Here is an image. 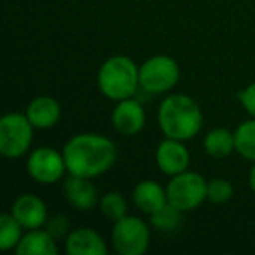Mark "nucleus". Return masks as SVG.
<instances>
[{
  "label": "nucleus",
  "instance_id": "f257e3e1",
  "mask_svg": "<svg viewBox=\"0 0 255 255\" xmlns=\"http://www.w3.org/2000/svg\"><path fill=\"white\" fill-rule=\"evenodd\" d=\"M67 171L75 177L96 178L105 175L117 161V147L98 133L74 135L63 147Z\"/></svg>",
  "mask_w": 255,
  "mask_h": 255
},
{
  "label": "nucleus",
  "instance_id": "f03ea898",
  "mask_svg": "<svg viewBox=\"0 0 255 255\" xmlns=\"http://www.w3.org/2000/svg\"><path fill=\"white\" fill-rule=\"evenodd\" d=\"M157 123L166 138L191 140L201 131L203 112L194 98L182 93L168 95L157 110Z\"/></svg>",
  "mask_w": 255,
  "mask_h": 255
},
{
  "label": "nucleus",
  "instance_id": "7ed1b4c3",
  "mask_svg": "<svg viewBox=\"0 0 255 255\" xmlns=\"http://www.w3.org/2000/svg\"><path fill=\"white\" fill-rule=\"evenodd\" d=\"M98 89L112 102L131 98L140 88V68L129 56L116 54L102 63L98 70Z\"/></svg>",
  "mask_w": 255,
  "mask_h": 255
},
{
  "label": "nucleus",
  "instance_id": "20e7f679",
  "mask_svg": "<svg viewBox=\"0 0 255 255\" xmlns=\"http://www.w3.org/2000/svg\"><path fill=\"white\" fill-rule=\"evenodd\" d=\"M33 124L21 112H9L0 119V152L7 159H18L28 152L33 140Z\"/></svg>",
  "mask_w": 255,
  "mask_h": 255
},
{
  "label": "nucleus",
  "instance_id": "39448f33",
  "mask_svg": "<svg viewBox=\"0 0 255 255\" xmlns=\"http://www.w3.org/2000/svg\"><path fill=\"white\" fill-rule=\"evenodd\" d=\"M180 81V67L171 56L156 54L140 65V88L150 95L170 93Z\"/></svg>",
  "mask_w": 255,
  "mask_h": 255
},
{
  "label": "nucleus",
  "instance_id": "423d86ee",
  "mask_svg": "<svg viewBox=\"0 0 255 255\" xmlns=\"http://www.w3.org/2000/svg\"><path fill=\"white\" fill-rule=\"evenodd\" d=\"M110 240L119 255H143L150 245V227L140 217L126 215L114 222Z\"/></svg>",
  "mask_w": 255,
  "mask_h": 255
},
{
  "label": "nucleus",
  "instance_id": "0eeeda50",
  "mask_svg": "<svg viewBox=\"0 0 255 255\" xmlns=\"http://www.w3.org/2000/svg\"><path fill=\"white\" fill-rule=\"evenodd\" d=\"M208 180L196 171H182L171 177L166 185L168 203L182 212H191L206 201Z\"/></svg>",
  "mask_w": 255,
  "mask_h": 255
},
{
  "label": "nucleus",
  "instance_id": "6e6552de",
  "mask_svg": "<svg viewBox=\"0 0 255 255\" xmlns=\"http://www.w3.org/2000/svg\"><path fill=\"white\" fill-rule=\"evenodd\" d=\"M26 171L30 178L39 184L49 185L61 180L67 171L63 150H56L53 147H39L28 156L26 161Z\"/></svg>",
  "mask_w": 255,
  "mask_h": 255
},
{
  "label": "nucleus",
  "instance_id": "1a4fd4ad",
  "mask_svg": "<svg viewBox=\"0 0 255 255\" xmlns=\"http://www.w3.org/2000/svg\"><path fill=\"white\" fill-rule=\"evenodd\" d=\"M112 126L124 136H135L145 126V109L136 98H126L117 102L112 110Z\"/></svg>",
  "mask_w": 255,
  "mask_h": 255
},
{
  "label": "nucleus",
  "instance_id": "9d476101",
  "mask_svg": "<svg viewBox=\"0 0 255 255\" xmlns=\"http://www.w3.org/2000/svg\"><path fill=\"white\" fill-rule=\"evenodd\" d=\"M189 163H191V154L184 142L164 136V140L156 149V164L161 173L175 177L182 171H187Z\"/></svg>",
  "mask_w": 255,
  "mask_h": 255
},
{
  "label": "nucleus",
  "instance_id": "9b49d317",
  "mask_svg": "<svg viewBox=\"0 0 255 255\" xmlns=\"http://www.w3.org/2000/svg\"><path fill=\"white\" fill-rule=\"evenodd\" d=\"M11 213L26 231L40 229L46 226L47 219H49L46 203L37 194H30V192H25L14 199L11 206Z\"/></svg>",
  "mask_w": 255,
  "mask_h": 255
},
{
  "label": "nucleus",
  "instance_id": "f8f14e48",
  "mask_svg": "<svg viewBox=\"0 0 255 255\" xmlns=\"http://www.w3.org/2000/svg\"><path fill=\"white\" fill-rule=\"evenodd\" d=\"M65 254L68 255H107V241L91 227H77L65 238Z\"/></svg>",
  "mask_w": 255,
  "mask_h": 255
},
{
  "label": "nucleus",
  "instance_id": "ddd939ff",
  "mask_svg": "<svg viewBox=\"0 0 255 255\" xmlns=\"http://www.w3.org/2000/svg\"><path fill=\"white\" fill-rule=\"evenodd\" d=\"M91 180L93 178L70 175L63 182V194L74 208L93 210L96 205H100L98 191H96V185Z\"/></svg>",
  "mask_w": 255,
  "mask_h": 255
},
{
  "label": "nucleus",
  "instance_id": "4468645a",
  "mask_svg": "<svg viewBox=\"0 0 255 255\" xmlns=\"http://www.w3.org/2000/svg\"><path fill=\"white\" fill-rule=\"evenodd\" d=\"M26 117L35 129H49L56 126L61 117V107L53 96H35L25 110Z\"/></svg>",
  "mask_w": 255,
  "mask_h": 255
},
{
  "label": "nucleus",
  "instance_id": "2eb2a0df",
  "mask_svg": "<svg viewBox=\"0 0 255 255\" xmlns=\"http://www.w3.org/2000/svg\"><path fill=\"white\" fill-rule=\"evenodd\" d=\"M133 203L140 212L152 215L157 210H161L163 206L168 205V194L166 189L161 184L154 180H142L135 185L133 189Z\"/></svg>",
  "mask_w": 255,
  "mask_h": 255
},
{
  "label": "nucleus",
  "instance_id": "dca6fc26",
  "mask_svg": "<svg viewBox=\"0 0 255 255\" xmlns=\"http://www.w3.org/2000/svg\"><path fill=\"white\" fill-rule=\"evenodd\" d=\"M18 255H56V240L46 229H30L14 248Z\"/></svg>",
  "mask_w": 255,
  "mask_h": 255
},
{
  "label": "nucleus",
  "instance_id": "f3484780",
  "mask_svg": "<svg viewBox=\"0 0 255 255\" xmlns=\"http://www.w3.org/2000/svg\"><path fill=\"white\" fill-rule=\"evenodd\" d=\"M203 149L206 156H210L212 159H226L236 150L234 133L229 131L227 128H213L203 140Z\"/></svg>",
  "mask_w": 255,
  "mask_h": 255
},
{
  "label": "nucleus",
  "instance_id": "a211bd4d",
  "mask_svg": "<svg viewBox=\"0 0 255 255\" xmlns=\"http://www.w3.org/2000/svg\"><path fill=\"white\" fill-rule=\"evenodd\" d=\"M234 142H236V152L243 159L255 163V119L245 121L234 131Z\"/></svg>",
  "mask_w": 255,
  "mask_h": 255
},
{
  "label": "nucleus",
  "instance_id": "6ab92c4d",
  "mask_svg": "<svg viewBox=\"0 0 255 255\" xmlns=\"http://www.w3.org/2000/svg\"><path fill=\"white\" fill-rule=\"evenodd\" d=\"M184 213L185 212L168 203L166 206H163L161 210L150 215V226L159 233H173L184 222Z\"/></svg>",
  "mask_w": 255,
  "mask_h": 255
},
{
  "label": "nucleus",
  "instance_id": "aec40b11",
  "mask_svg": "<svg viewBox=\"0 0 255 255\" xmlns=\"http://www.w3.org/2000/svg\"><path fill=\"white\" fill-rule=\"evenodd\" d=\"M23 238V226L16 220V217L9 213H2L0 217V248L4 252L18 247Z\"/></svg>",
  "mask_w": 255,
  "mask_h": 255
},
{
  "label": "nucleus",
  "instance_id": "412c9836",
  "mask_svg": "<svg viewBox=\"0 0 255 255\" xmlns=\"http://www.w3.org/2000/svg\"><path fill=\"white\" fill-rule=\"evenodd\" d=\"M100 210L107 220L117 222L128 215L126 198L121 192H107L103 198H100Z\"/></svg>",
  "mask_w": 255,
  "mask_h": 255
},
{
  "label": "nucleus",
  "instance_id": "4be33fe9",
  "mask_svg": "<svg viewBox=\"0 0 255 255\" xmlns=\"http://www.w3.org/2000/svg\"><path fill=\"white\" fill-rule=\"evenodd\" d=\"M234 191L233 184L226 178H212L208 180V189H206V199L213 205H226L231 201Z\"/></svg>",
  "mask_w": 255,
  "mask_h": 255
},
{
  "label": "nucleus",
  "instance_id": "5701e85b",
  "mask_svg": "<svg viewBox=\"0 0 255 255\" xmlns=\"http://www.w3.org/2000/svg\"><path fill=\"white\" fill-rule=\"evenodd\" d=\"M46 231L54 238V240H65L70 233V219L63 213H58V215L47 219L46 222Z\"/></svg>",
  "mask_w": 255,
  "mask_h": 255
},
{
  "label": "nucleus",
  "instance_id": "b1692460",
  "mask_svg": "<svg viewBox=\"0 0 255 255\" xmlns=\"http://www.w3.org/2000/svg\"><path fill=\"white\" fill-rule=\"evenodd\" d=\"M238 100L241 102V105L247 110L248 116L255 119V82H252L245 89H241L238 93Z\"/></svg>",
  "mask_w": 255,
  "mask_h": 255
},
{
  "label": "nucleus",
  "instance_id": "393cba45",
  "mask_svg": "<svg viewBox=\"0 0 255 255\" xmlns=\"http://www.w3.org/2000/svg\"><path fill=\"white\" fill-rule=\"evenodd\" d=\"M248 184H250V189H252V192L255 194V164H254V168L250 170V177H248Z\"/></svg>",
  "mask_w": 255,
  "mask_h": 255
}]
</instances>
